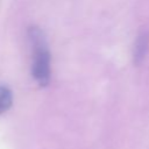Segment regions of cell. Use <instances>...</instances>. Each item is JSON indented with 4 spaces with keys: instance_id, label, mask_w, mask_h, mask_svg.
Masks as SVG:
<instances>
[{
    "instance_id": "obj_1",
    "label": "cell",
    "mask_w": 149,
    "mask_h": 149,
    "mask_svg": "<svg viewBox=\"0 0 149 149\" xmlns=\"http://www.w3.org/2000/svg\"><path fill=\"white\" fill-rule=\"evenodd\" d=\"M31 47V76L40 87H47L51 79V55L44 31L38 26H29L27 30Z\"/></svg>"
},
{
    "instance_id": "obj_2",
    "label": "cell",
    "mask_w": 149,
    "mask_h": 149,
    "mask_svg": "<svg viewBox=\"0 0 149 149\" xmlns=\"http://www.w3.org/2000/svg\"><path fill=\"white\" fill-rule=\"evenodd\" d=\"M148 52H149V30H141L134 43V50H133L134 65L140 66L146 61Z\"/></svg>"
},
{
    "instance_id": "obj_3",
    "label": "cell",
    "mask_w": 149,
    "mask_h": 149,
    "mask_svg": "<svg viewBox=\"0 0 149 149\" xmlns=\"http://www.w3.org/2000/svg\"><path fill=\"white\" fill-rule=\"evenodd\" d=\"M13 105V93L6 85H0V115L6 113Z\"/></svg>"
}]
</instances>
